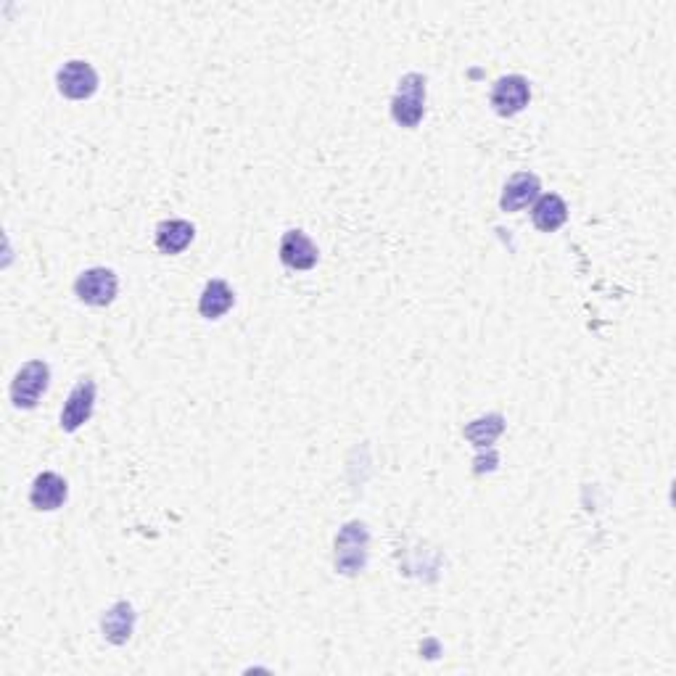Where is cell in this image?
<instances>
[{
  "mask_svg": "<svg viewBox=\"0 0 676 676\" xmlns=\"http://www.w3.org/2000/svg\"><path fill=\"white\" fill-rule=\"evenodd\" d=\"M370 534L360 521H349L336 537V571L344 576H357L368 566Z\"/></svg>",
  "mask_w": 676,
  "mask_h": 676,
  "instance_id": "cell-2",
  "label": "cell"
},
{
  "mask_svg": "<svg viewBox=\"0 0 676 676\" xmlns=\"http://www.w3.org/2000/svg\"><path fill=\"white\" fill-rule=\"evenodd\" d=\"M502 415H486V418L473 420L471 426L465 428V436L476 444V447H489L497 436L502 434Z\"/></svg>",
  "mask_w": 676,
  "mask_h": 676,
  "instance_id": "cell-15",
  "label": "cell"
},
{
  "mask_svg": "<svg viewBox=\"0 0 676 676\" xmlns=\"http://www.w3.org/2000/svg\"><path fill=\"white\" fill-rule=\"evenodd\" d=\"M67 497L69 486L59 473L45 471L32 481L30 502L35 510H40V513H53V510H59V507L67 502Z\"/></svg>",
  "mask_w": 676,
  "mask_h": 676,
  "instance_id": "cell-9",
  "label": "cell"
},
{
  "mask_svg": "<svg viewBox=\"0 0 676 676\" xmlns=\"http://www.w3.org/2000/svg\"><path fill=\"white\" fill-rule=\"evenodd\" d=\"M539 196V177L531 172H518L505 183V191L500 196L502 212H518L523 206H529L531 201Z\"/></svg>",
  "mask_w": 676,
  "mask_h": 676,
  "instance_id": "cell-10",
  "label": "cell"
},
{
  "mask_svg": "<svg viewBox=\"0 0 676 676\" xmlns=\"http://www.w3.org/2000/svg\"><path fill=\"white\" fill-rule=\"evenodd\" d=\"M320 251L304 230H288L280 238V262L291 270H312Z\"/></svg>",
  "mask_w": 676,
  "mask_h": 676,
  "instance_id": "cell-8",
  "label": "cell"
},
{
  "mask_svg": "<svg viewBox=\"0 0 676 676\" xmlns=\"http://www.w3.org/2000/svg\"><path fill=\"white\" fill-rule=\"evenodd\" d=\"M391 117L407 130L418 127L426 117V77L420 72L405 74L391 98Z\"/></svg>",
  "mask_w": 676,
  "mask_h": 676,
  "instance_id": "cell-1",
  "label": "cell"
},
{
  "mask_svg": "<svg viewBox=\"0 0 676 676\" xmlns=\"http://www.w3.org/2000/svg\"><path fill=\"white\" fill-rule=\"evenodd\" d=\"M117 291L119 278L117 272L109 270V267H93V270H85L80 278L74 280V294L90 307H109L117 299Z\"/></svg>",
  "mask_w": 676,
  "mask_h": 676,
  "instance_id": "cell-4",
  "label": "cell"
},
{
  "mask_svg": "<svg viewBox=\"0 0 676 676\" xmlns=\"http://www.w3.org/2000/svg\"><path fill=\"white\" fill-rule=\"evenodd\" d=\"M56 85H59V93L64 98L85 101V98L96 96L98 74L96 69L90 67L88 61L74 59L67 61V64L56 72Z\"/></svg>",
  "mask_w": 676,
  "mask_h": 676,
  "instance_id": "cell-5",
  "label": "cell"
},
{
  "mask_svg": "<svg viewBox=\"0 0 676 676\" xmlns=\"http://www.w3.org/2000/svg\"><path fill=\"white\" fill-rule=\"evenodd\" d=\"M51 370L43 360H32L19 368L16 378L11 381V402L16 410H35L40 397L48 391Z\"/></svg>",
  "mask_w": 676,
  "mask_h": 676,
  "instance_id": "cell-3",
  "label": "cell"
},
{
  "mask_svg": "<svg viewBox=\"0 0 676 676\" xmlns=\"http://www.w3.org/2000/svg\"><path fill=\"white\" fill-rule=\"evenodd\" d=\"M233 304H236V294H233V288H230L225 280L214 278V280H209V283L204 286V291H201L199 312H201V317H206V320H217V317L225 315Z\"/></svg>",
  "mask_w": 676,
  "mask_h": 676,
  "instance_id": "cell-13",
  "label": "cell"
},
{
  "mask_svg": "<svg viewBox=\"0 0 676 676\" xmlns=\"http://www.w3.org/2000/svg\"><path fill=\"white\" fill-rule=\"evenodd\" d=\"M101 629L103 637H106L111 645H125V642L133 637L135 629L133 605L125 603V600H119L117 605H111V608L106 610V616L101 618Z\"/></svg>",
  "mask_w": 676,
  "mask_h": 676,
  "instance_id": "cell-11",
  "label": "cell"
},
{
  "mask_svg": "<svg viewBox=\"0 0 676 676\" xmlns=\"http://www.w3.org/2000/svg\"><path fill=\"white\" fill-rule=\"evenodd\" d=\"M93 407H96V383L90 378H82L72 391H69V399L64 410H61V428L67 434H74L82 423H88L90 415H93Z\"/></svg>",
  "mask_w": 676,
  "mask_h": 676,
  "instance_id": "cell-7",
  "label": "cell"
},
{
  "mask_svg": "<svg viewBox=\"0 0 676 676\" xmlns=\"http://www.w3.org/2000/svg\"><path fill=\"white\" fill-rule=\"evenodd\" d=\"M531 220H534L537 230H542V233H555V230L563 228L568 220L566 201L560 199V196H555V193H547V196H542V199L534 204Z\"/></svg>",
  "mask_w": 676,
  "mask_h": 676,
  "instance_id": "cell-14",
  "label": "cell"
},
{
  "mask_svg": "<svg viewBox=\"0 0 676 676\" xmlns=\"http://www.w3.org/2000/svg\"><path fill=\"white\" fill-rule=\"evenodd\" d=\"M196 238V228L188 220H164L156 228V249L162 254H180Z\"/></svg>",
  "mask_w": 676,
  "mask_h": 676,
  "instance_id": "cell-12",
  "label": "cell"
},
{
  "mask_svg": "<svg viewBox=\"0 0 676 676\" xmlns=\"http://www.w3.org/2000/svg\"><path fill=\"white\" fill-rule=\"evenodd\" d=\"M531 101V85L521 74H507L494 82L492 88V109L500 117H515L521 114Z\"/></svg>",
  "mask_w": 676,
  "mask_h": 676,
  "instance_id": "cell-6",
  "label": "cell"
}]
</instances>
